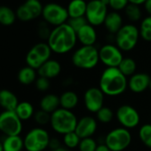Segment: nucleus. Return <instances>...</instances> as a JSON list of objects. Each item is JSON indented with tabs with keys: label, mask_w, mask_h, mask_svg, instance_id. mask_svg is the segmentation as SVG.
Returning <instances> with one entry per match:
<instances>
[{
	"label": "nucleus",
	"mask_w": 151,
	"mask_h": 151,
	"mask_svg": "<svg viewBox=\"0 0 151 151\" xmlns=\"http://www.w3.org/2000/svg\"><path fill=\"white\" fill-rule=\"evenodd\" d=\"M78 37L76 31L68 24L55 27L47 39V44L52 52L58 54H64L70 52L77 44Z\"/></svg>",
	"instance_id": "f257e3e1"
},
{
	"label": "nucleus",
	"mask_w": 151,
	"mask_h": 151,
	"mask_svg": "<svg viewBox=\"0 0 151 151\" xmlns=\"http://www.w3.org/2000/svg\"><path fill=\"white\" fill-rule=\"evenodd\" d=\"M128 87V79L118 68H106L100 77L99 88L109 97L123 94Z\"/></svg>",
	"instance_id": "f03ea898"
},
{
	"label": "nucleus",
	"mask_w": 151,
	"mask_h": 151,
	"mask_svg": "<svg viewBox=\"0 0 151 151\" xmlns=\"http://www.w3.org/2000/svg\"><path fill=\"white\" fill-rule=\"evenodd\" d=\"M78 117L72 110H68L59 108L56 111L51 114L50 125L52 129L60 134L65 135L68 132H75L78 124Z\"/></svg>",
	"instance_id": "7ed1b4c3"
},
{
	"label": "nucleus",
	"mask_w": 151,
	"mask_h": 151,
	"mask_svg": "<svg viewBox=\"0 0 151 151\" xmlns=\"http://www.w3.org/2000/svg\"><path fill=\"white\" fill-rule=\"evenodd\" d=\"M71 60L73 65L78 68L93 69L100 61L99 50L94 45H82L74 52Z\"/></svg>",
	"instance_id": "20e7f679"
},
{
	"label": "nucleus",
	"mask_w": 151,
	"mask_h": 151,
	"mask_svg": "<svg viewBox=\"0 0 151 151\" xmlns=\"http://www.w3.org/2000/svg\"><path fill=\"white\" fill-rule=\"evenodd\" d=\"M51 137L49 132L42 127H34L30 129L25 137L24 148L27 151H45L49 147Z\"/></svg>",
	"instance_id": "39448f33"
},
{
	"label": "nucleus",
	"mask_w": 151,
	"mask_h": 151,
	"mask_svg": "<svg viewBox=\"0 0 151 151\" xmlns=\"http://www.w3.org/2000/svg\"><path fill=\"white\" fill-rule=\"evenodd\" d=\"M132 142V134L128 129L117 127L110 132L105 137L104 144L111 151H124Z\"/></svg>",
	"instance_id": "423d86ee"
},
{
	"label": "nucleus",
	"mask_w": 151,
	"mask_h": 151,
	"mask_svg": "<svg viewBox=\"0 0 151 151\" xmlns=\"http://www.w3.org/2000/svg\"><path fill=\"white\" fill-rule=\"evenodd\" d=\"M139 29L132 24L124 25L120 30L116 34V46L124 52H129L132 50L139 40Z\"/></svg>",
	"instance_id": "0eeeda50"
},
{
	"label": "nucleus",
	"mask_w": 151,
	"mask_h": 151,
	"mask_svg": "<svg viewBox=\"0 0 151 151\" xmlns=\"http://www.w3.org/2000/svg\"><path fill=\"white\" fill-rule=\"evenodd\" d=\"M22 128V121L15 111L4 110L0 113V132L5 136L21 135Z\"/></svg>",
	"instance_id": "6e6552de"
},
{
	"label": "nucleus",
	"mask_w": 151,
	"mask_h": 151,
	"mask_svg": "<svg viewBox=\"0 0 151 151\" xmlns=\"http://www.w3.org/2000/svg\"><path fill=\"white\" fill-rule=\"evenodd\" d=\"M52 50L47 43L35 45L26 55L27 66L37 70L45 62L50 60Z\"/></svg>",
	"instance_id": "1a4fd4ad"
},
{
	"label": "nucleus",
	"mask_w": 151,
	"mask_h": 151,
	"mask_svg": "<svg viewBox=\"0 0 151 151\" xmlns=\"http://www.w3.org/2000/svg\"><path fill=\"white\" fill-rule=\"evenodd\" d=\"M116 117L121 126L128 130L137 127L140 122V116L138 110L128 104L122 105L117 109Z\"/></svg>",
	"instance_id": "9d476101"
},
{
	"label": "nucleus",
	"mask_w": 151,
	"mask_h": 151,
	"mask_svg": "<svg viewBox=\"0 0 151 151\" xmlns=\"http://www.w3.org/2000/svg\"><path fill=\"white\" fill-rule=\"evenodd\" d=\"M108 15V6L101 0H92L87 3L86 18L92 26H99L104 23Z\"/></svg>",
	"instance_id": "9b49d317"
},
{
	"label": "nucleus",
	"mask_w": 151,
	"mask_h": 151,
	"mask_svg": "<svg viewBox=\"0 0 151 151\" xmlns=\"http://www.w3.org/2000/svg\"><path fill=\"white\" fill-rule=\"evenodd\" d=\"M42 14L45 22L56 27L67 23L66 22L69 17L66 8L54 3L47 4L44 7Z\"/></svg>",
	"instance_id": "f8f14e48"
},
{
	"label": "nucleus",
	"mask_w": 151,
	"mask_h": 151,
	"mask_svg": "<svg viewBox=\"0 0 151 151\" xmlns=\"http://www.w3.org/2000/svg\"><path fill=\"white\" fill-rule=\"evenodd\" d=\"M100 61L106 68H117L124 59L122 51L115 45L107 44L99 50Z\"/></svg>",
	"instance_id": "ddd939ff"
},
{
	"label": "nucleus",
	"mask_w": 151,
	"mask_h": 151,
	"mask_svg": "<svg viewBox=\"0 0 151 151\" xmlns=\"http://www.w3.org/2000/svg\"><path fill=\"white\" fill-rule=\"evenodd\" d=\"M105 94L99 87H90L84 93V104L91 113H97L104 104Z\"/></svg>",
	"instance_id": "4468645a"
},
{
	"label": "nucleus",
	"mask_w": 151,
	"mask_h": 151,
	"mask_svg": "<svg viewBox=\"0 0 151 151\" xmlns=\"http://www.w3.org/2000/svg\"><path fill=\"white\" fill-rule=\"evenodd\" d=\"M98 128L97 119L93 116H86L81 117L78 121L77 127H76L75 132L80 137V139L90 138L93 137V134L96 132Z\"/></svg>",
	"instance_id": "2eb2a0df"
},
{
	"label": "nucleus",
	"mask_w": 151,
	"mask_h": 151,
	"mask_svg": "<svg viewBox=\"0 0 151 151\" xmlns=\"http://www.w3.org/2000/svg\"><path fill=\"white\" fill-rule=\"evenodd\" d=\"M151 78L146 73H135L130 77L128 80V87L134 93H140L145 92L150 84Z\"/></svg>",
	"instance_id": "dca6fc26"
},
{
	"label": "nucleus",
	"mask_w": 151,
	"mask_h": 151,
	"mask_svg": "<svg viewBox=\"0 0 151 151\" xmlns=\"http://www.w3.org/2000/svg\"><path fill=\"white\" fill-rule=\"evenodd\" d=\"M61 72V65L56 60L50 59L46 62H45L38 69L37 75L39 77L45 78L47 79L55 78L60 74Z\"/></svg>",
	"instance_id": "f3484780"
},
{
	"label": "nucleus",
	"mask_w": 151,
	"mask_h": 151,
	"mask_svg": "<svg viewBox=\"0 0 151 151\" xmlns=\"http://www.w3.org/2000/svg\"><path fill=\"white\" fill-rule=\"evenodd\" d=\"M78 40L82 44V45L91 46L94 45L97 40V33L93 28V26L89 23L84 26L77 32Z\"/></svg>",
	"instance_id": "a211bd4d"
},
{
	"label": "nucleus",
	"mask_w": 151,
	"mask_h": 151,
	"mask_svg": "<svg viewBox=\"0 0 151 151\" xmlns=\"http://www.w3.org/2000/svg\"><path fill=\"white\" fill-rule=\"evenodd\" d=\"M17 96L10 90H0V107L4 110L14 111L19 104Z\"/></svg>",
	"instance_id": "6ab92c4d"
},
{
	"label": "nucleus",
	"mask_w": 151,
	"mask_h": 151,
	"mask_svg": "<svg viewBox=\"0 0 151 151\" xmlns=\"http://www.w3.org/2000/svg\"><path fill=\"white\" fill-rule=\"evenodd\" d=\"M39 106H40L41 110H44L49 114H52L54 111H56L59 108H60V97L53 93L45 94L40 100Z\"/></svg>",
	"instance_id": "aec40b11"
},
{
	"label": "nucleus",
	"mask_w": 151,
	"mask_h": 151,
	"mask_svg": "<svg viewBox=\"0 0 151 151\" xmlns=\"http://www.w3.org/2000/svg\"><path fill=\"white\" fill-rule=\"evenodd\" d=\"M103 24L109 33L116 34L123 27V20L118 13L111 12L108 14Z\"/></svg>",
	"instance_id": "412c9836"
},
{
	"label": "nucleus",
	"mask_w": 151,
	"mask_h": 151,
	"mask_svg": "<svg viewBox=\"0 0 151 151\" xmlns=\"http://www.w3.org/2000/svg\"><path fill=\"white\" fill-rule=\"evenodd\" d=\"M79 101L78 95L74 91H65L60 96V108L72 110L78 106Z\"/></svg>",
	"instance_id": "4be33fe9"
},
{
	"label": "nucleus",
	"mask_w": 151,
	"mask_h": 151,
	"mask_svg": "<svg viewBox=\"0 0 151 151\" xmlns=\"http://www.w3.org/2000/svg\"><path fill=\"white\" fill-rule=\"evenodd\" d=\"M2 143L4 151H22L24 148V140L20 135L5 136Z\"/></svg>",
	"instance_id": "5701e85b"
},
{
	"label": "nucleus",
	"mask_w": 151,
	"mask_h": 151,
	"mask_svg": "<svg viewBox=\"0 0 151 151\" xmlns=\"http://www.w3.org/2000/svg\"><path fill=\"white\" fill-rule=\"evenodd\" d=\"M18 81L23 86H29L36 82L37 78V70L26 66L22 68L17 75Z\"/></svg>",
	"instance_id": "b1692460"
},
{
	"label": "nucleus",
	"mask_w": 151,
	"mask_h": 151,
	"mask_svg": "<svg viewBox=\"0 0 151 151\" xmlns=\"http://www.w3.org/2000/svg\"><path fill=\"white\" fill-rule=\"evenodd\" d=\"M87 4L84 0H72L68 6L69 18H78L86 16Z\"/></svg>",
	"instance_id": "393cba45"
},
{
	"label": "nucleus",
	"mask_w": 151,
	"mask_h": 151,
	"mask_svg": "<svg viewBox=\"0 0 151 151\" xmlns=\"http://www.w3.org/2000/svg\"><path fill=\"white\" fill-rule=\"evenodd\" d=\"M14 111L22 122L29 120L35 115V109L33 105L27 101H20Z\"/></svg>",
	"instance_id": "a878e982"
},
{
	"label": "nucleus",
	"mask_w": 151,
	"mask_h": 151,
	"mask_svg": "<svg viewBox=\"0 0 151 151\" xmlns=\"http://www.w3.org/2000/svg\"><path fill=\"white\" fill-rule=\"evenodd\" d=\"M117 68L126 78H128V77L130 78L136 73L137 65L133 59L126 57V58L123 59V60L121 61V63L119 64V66Z\"/></svg>",
	"instance_id": "bb28decb"
},
{
	"label": "nucleus",
	"mask_w": 151,
	"mask_h": 151,
	"mask_svg": "<svg viewBox=\"0 0 151 151\" xmlns=\"http://www.w3.org/2000/svg\"><path fill=\"white\" fill-rule=\"evenodd\" d=\"M15 21V14L7 6H0V23L5 26L12 25Z\"/></svg>",
	"instance_id": "cd10ccee"
},
{
	"label": "nucleus",
	"mask_w": 151,
	"mask_h": 151,
	"mask_svg": "<svg viewBox=\"0 0 151 151\" xmlns=\"http://www.w3.org/2000/svg\"><path fill=\"white\" fill-rule=\"evenodd\" d=\"M139 138L147 147L151 148V124H145L139 129Z\"/></svg>",
	"instance_id": "c85d7f7f"
},
{
	"label": "nucleus",
	"mask_w": 151,
	"mask_h": 151,
	"mask_svg": "<svg viewBox=\"0 0 151 151\" xmlns=\"http://www.w3.org/2000/svg\"><path fill=\"white\" fill-rule=\"evenodd\" d=\"M113 118H114V112L109 107L103 106L96 113V119L98 122L101 124H109L113 120Z\"/></svg>",
	"instance_id": "c756f323"
},
{
	"label": "nucleus",
	"mask_w": 151,
	"mask_h": 151,
	"mask_svg": "<svg viewBox=\"0 0 151 151\" xmlns=\"http://www.w3.org/2000/svg\"><path fill=\"white\" fill-rule=\"evenodd\" d=\"M62 140L67 148H75V147H78L81 139L76 132H68V133L63 135Z\"/></svg>",
	"instance_id": "7c9ffc66"
},
{
	"label": "nucleus",
	"mask_w": 151,
	"mask_h": 151,
	"mask_svg": "<svg viewBox=\"0 0 151 151\" xmlns=\"http://www.w3.org/2000/svg\"><path fill=\"white\" fill-rule=\"evenodd\" d=\"M139 36L145 41L151 42V15L142 21L139 29Z\"/></svg>",
	"instance_id": "2f4dec72"
},
{
	"label": "nucleus",
	"mask_w": 151,
	"mask_h": 151,
	"mask_svg": "<svg viewBox=\"0 0 151 151\" xmlns=\"http://www.w3.org/2000/svg\"><path fill=\"white\" fill-rule=\"evenodd\" d=\"M24 6L31 13L34 19L38 17L43 13L44 7L42 6L41 3L38 1V0H27V1L25 2V4H24Z\"/></svg>",
	"instance_id": "473e14b6"
},
{
	"label": "nucleus",
	"mask_w": 151,
	"mask_h": 151,
	"mask_svg": "<svg viewBox=\"0 0 151 151\" xmlns=\"http://www.w3.org/2000/svg\"><path fill=\"white\" fill-rule=\"evenodd\" d=\"M125 14L127 18L132 22H137L141 17V12H140L139 6L130 4V3L125 7Z\"/></svg>",
	"instance_id": "72a5a7b5"
},
{
	"label": "nucleus",
	"mask_w": 151,
	"mask_h": 151,
	"mask_svg": "<svg viewBox=\"0 0 151 151\" xmlns=\"http://www.w3.org/2000/svg\"><path fill=\"white\" fill-rule=\"evenodd\" d=\"M97 147V141L93 137L81 139L80 143L78 145L79 151H96Z\"/></svg>",
	"instance_id": "f704fd0d"
},
{
	"label": "nucleus",
	"mask_w": 151,
	"mask_h": 151,
	"mask_svg": "<svg viewBox=\"0 0 151 151\" xmlns=\"http://www.w3.org/2000/svg\"><path fill=\"white\" fill-rule=\"evenodd\" d=\"M77 33L80 29H82L84 26L88 24V22L86 18V16L83 17H78V18H70L67 22Z\"/></svg>",
	"instance_id": "c9c22d12"
},
{
	"label": "nucleus",
	"mask_w": 151,
	"mask_h": 151,
	"mask_svg": "<svg viewBox=\"0 0 151 151\" xmlns=\"http://www.w3.org/2000/svg\"><path fill=\"white\" fill-rule=\"evenodd\" d=\"M34 120L35 122L39 124V125H45L47 124H50V120H51V114L44 111V110H38L37 112H35L34 115Z\"/></svg>",
	"instance_id": "e433bc0d"
},
{
	"label": "nucleus",
	"mask_w": 151,
	"mask_h": 151,
	"mask_svg": "<svg viewBox=\"0 0 151 151\" xmlns=\"http://www.w3.org/2000/svg\"><path fill=\"white\" fill-rule=\"evenodd\" d=\"M17 16L22 22H29V21H31V20L34 19V17L32 16L31 13L29 11V9L24 5L21 6L18 8V10H17Z\"/></svg>",
	"instance_id": "4c0bfd02"
},
{
	"label": "nucleus",
	"mask_w": 151,
	"mask_h": 151,
	"mask_svg": "<svg viewBox=\"0 0 151 151\" xmlns=\"http://www.w3.org/2000/svg\"><path fill=\"white\" fill-rule=\"evenodd\" d=\"M35 86H36V88L38 91L45 92L50 88V80L45 78L39 77V76H38V78H37V80L35 82Z\"/></svg>",
	"instance_id": "58836bf2"
},
{
	"label": "nucleus",
	"mask_w": 151,
	"mask_h": 151,
	"mask_svg": "<svg viewBox=\"0 0 151 151\" xmlns=\"http://www.w3.org/2000/svg\"><path fill=\"white\" fill-rule=\"evenodd\" d=\"M128 0H109V6L116 11H119L122 9H125L128 6Z\"/></svg>",
	"instance_id": "ea45409f"
},
{
	"label": "nucleus",
	"mask_w": 151,
	"mask_h": 151,
	"mask_svg": "<svg viewBox=\"0 0 151 151\" xmlns=\"http://www.w3.org/2000/svg\"><path fill=\"white\" fill-rule=\"evenodd\" d=\"M51 34V31L49 30V29L46 27L45 24H41L40 28H39V36L42 37V38H45V39H48L49 36Z\"/></svg>",
	"instance_id": "a19ab883"
},
{
	"label": "nucleus",
	"mask_w": 151,
	"mask_h": 151,
	"mask_svg": "<svg viewBox=\"0 0 151 151\" xmlns=\"http://www.w3.org/2000/svg\"><path fill=\"white\" fill-rule=\"evenodd\" d=\"M60 147H61L60 146V141L58 139H56V138H51L50 143H49V148H51L53 151V150H55V149H57V148H59Z\"/></svg>",
	"instance_id": "79ce46f5"
},
{
	"label": "nucleus",
	"mask_w": 151,
	"mask_h": 151,
	"mask_svg": "<svg viewBox=\"0 0 151 151\" xmlns=\"http://www.w3.org/2000/svg\"><path fill=\"white\" fill-rule=\"evenodd\" d=\"M96 151H111V150L104 143H102V144L98 145V147H97Z\"/></svg>",
	"instance_id": "37998d69"
},
{
	"label": "nucleus",
	"mask_w": 151,
	"mask_h": 151,
	"mask_svg": "<svg viewBox=\"0 0 151 151\" xmlns=\"http://www.w3.org/2000/svg\"><path fill=\"white\" fill-rule=\"evenodd\" d=\"M128 1H129L130 4L139 6V5H141V4H145L147 0H128Z\"/></svg>",
	"instance_id": "c03bdc74"
},
{
	"label": "nucleus",
	"mask_w": 151,
	"mask_h": 151,
	"mask_svg": "<svg viewBox=\"0 0 151 151\" xmlns=\"http://www.w3.org/2000/svg\"><path fill=\"white\" fill-rule=\"evenodd\" d=\"M145 9L151 15V0H147V1H146V3H145Z\"/></svg>",
	"instance_id": "a18cd8bd"
},
{
	"label": "nucleus",
	"mask_w": 151,
	"mask_h": 151,
	"mask_svg": "<svg viewBox=\"0 0 151 151\" xmlns=\"http://www.w3.org/2000/svg\"><path fill=\"white\" fill-rule=\"evenodd\" d=\"M53 151H68L66 147H59V148H57V149H55V150H53Z\"/></svg>",
	"instance_id": "49530a36"
},
{
	"label": "nucleus",
	"mask_w": 151,
	"mask_h": 151,
	"mask_svg": "<svg viewBox=\"0 0 151 151\" xmlns=\"http://www.w3.org/2000/svg\"><path fill=\"white\" fill-rule=\"evenodd\" d=\"M101 1L105 5V6H109V0H101Z\"/></svg>",
	"instance_id": "de8ad7c7"
},
{
	"label": "nucleus",
	"mask_w": 151,
	"mask_h": 151,
	"mask_svg": "<svg viewBox=\"0 0 151 151\" xmlns=\"http://www.w3.org/2000/svg\"><path fill=\"white\" fill-rule=\"evenodd\" d=\"M0 151H4L3 150V143H2V140H0Z\"/></svg>",
	"instance_id": "09e8293b"
},
{
	"label": "nucleus",
	"mask_w": 151,
	"mask_h": 151,
	"mask_svg": "<svg viewBox=\"0 0 151 151\" xmlns=\"http://www.w3.org/2000/svg\"><path fill=\"white\" fill-rule=\"evenodd\" d=\"M148 89L151 91V80H150V84H149V87H148Z\"/></svg>",
	"instance_id": "8fccbe9b"
}]
</instances>
